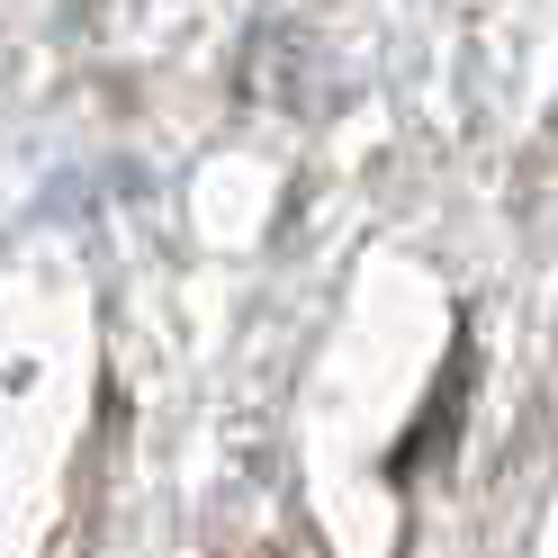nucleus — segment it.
<instances>
[{
    "label": "nucleus",
    "instance_id": "f257e3e1",
    "mask_svg": "<svg viewBox=\"0 0 558 558\" xmlns=\"http://www.w3.org/2000/svg\"><path fill=\"white\" fill-rule=\"evenodd\" d=\"M460 397H469V342H460V352H450V369H441V388H433V405H424V424H414L405 441H397V477H414V469H424L433 460V433L450 424V433H460Z\"/></svg>",
    "mask_w": 558,
    "mask_h": 558
}]
</instances>
